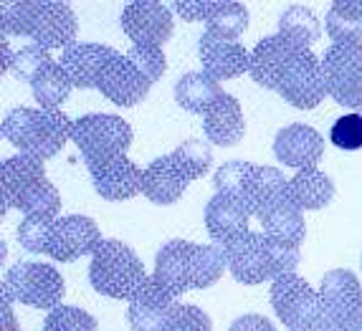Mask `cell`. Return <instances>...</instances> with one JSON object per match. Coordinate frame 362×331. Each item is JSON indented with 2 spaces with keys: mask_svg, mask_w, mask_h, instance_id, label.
Wrapping results in <instances>:
<instances>
[{
  "mask_svg": "<svg viewBox=\"0 0 362 331\" xmlns=\"http://www.w3.org/2000/svg\"><path fill=\"white\" fill-rule=\"evenodd\" d=\"M145 281V263L127 243L115 238L99 243L89 263V283L97 294L117 301H129Z\"/></svg>",
  "mask_w": 362,
  "mask_h": 331,
  "instance_id": "4",
  "label": "cell"
},
{
  "mask_svg": "<svg viewBox=\"0 0 362 331\" xmlns=\"http://www.w3.org/2000/svg\"><path fill=\"white\" fill-rule=\"evenodd\" d=\"M74 121L59 109H11L3 119V137L21 155H30L46 162L56 157L71 139Z\"/></svg>",
  "mask_w": 362,
  "mask_h": 331,
  "instance_id": "3",
  "label": "cell"
},
{
  "mask_svg": "<svg viewBox=\"0 0 362 331\" xmlns=\"http://www.w3.org/2000/svg\"><path fill=\"white\" fill-rule=\"evenodd\" d=\"M198 54L203 71L216 78L218 84L238 78L251 66V51L243 49L238 41H223V38L213 36L208 30L198 41Z\"/></svg>",
  "mask_w": 362,
  "mask_h": 331,
  "instance_id": "19",
  "label": "cell"
},
{
  "mask_svg": "<svg viewBox=\"0 0 362 331\" xmlns=\"http://www.w3.org/2000/svg\"><path fill=\"white\" fill-rule=\"evenodd\" d=\"M0 51H3V71H11V61H13V54L16 51L11 49V38H3V43H0Z\"/></svg>",
  "mask_w": 362,
  "mask_h": 331,
  "instance_id": "46",
  "label": "cell"
},
{
  "mask_svg": "<svg viewBox=\"0 0 362 331\" xmlns=\"http://www.w3.org/2000/svg\"><path fill=\"white\" fill-rule=\"evenodd\" d=\"M248 205H251V212L256 217H261L264 212L274 210L276 205L289 203V177L281 172L279 167L272 164H261L254 169V177H251V185H248Z\"/></svg>",
  "mask_w": 362,
  "mask_h": 331,
  "instance_id": "25",
  "label": "cell"
},
{
  "mask_svg": "<svg viewBox=\"0 0 362 331\" xmlns=\"http://www.w3.org/2000/svg\"><path fill=\"white\" fill-rule=\"evenodd\" d=\"M51 61H54V56H51L49 49H43V46H38V43H25V46L16 49L13 61H11V71L8 73H13L18 81L33 84V78L49 66Z\"/></svg>",
  "mask_w": 362,
  "mask_h": 331,
  "instance_id": "36",
  "label": "cell"
},
{
  "mask_svg": "<svg viewBox=\"0 0 362 331\" xmlns=\"http://www.w3.org/2000/svg\"><path fill=\"white\" fill-rule=\"evenodd\" d=\"M71 89L74 84L69 81L66 71L61 68L59 61H51L30 84V94H33V99H36V104L41 109H59L69 99Z\"/></svg>",
  "mask_w": 362,
  "mask_h": 331,
  "instance_id": "31",
  "label": "cell"
},
{
  "mask_svg": "<svg viewBox=\"0 0 362 331\" xmlns=\"http://www.w3.org/2000/svg\"><path fill=\"white\" fill-rule=\"evenodd\" d=\"M269 301H272V308L279 316V321L289 331L325 319L320 291H314L299 273H289V276L272 281Z\"/></svg>",
  "mask_w": 362,
  "mask_h": 331,
  "instance_id": "9",
  "label": "cell"
},
{
  "mask_svg": "<svg viewBox=\"0 0 362 331\" xmlns=\"http://www.w3.org/2000/svg\"><path fill=\"white\" fill-rule=\"evenodd\" d=\"M152 81L127 59V54H117L104 68L97 91L117 107H137L150 94Z\"/></svg>",
  "mask_w": 362,
  "mask_h": 331,
  "instance_id": "14",
  "label": "cell"
},
{
  "mask_svg": "<svg viewBox=\"0 0 362 331\" xmlns=\"http://www.w3.org/2000/svg\"><path fill=\"white\" fill-rule=\"evenodd\" d=\"M289 195L296 207H302V210H320V207H327V205L332 203L334 182L320 167L299 169L289 180Z\"/></svg>",
  "mask_w": 362,
  "mask_h": 331,
  "instance_id": "26",
  "label": "cell"
},
{
  "mask_svg": "<svg viewBox=\"0 0 362 331\" xmlns=\"http://www.w3.org/2000/svg\"><path fill=\"white\" fill-rule=\"evenodd\" d=\"M332 43H362V0H337L325 18Z\"/></svg>",
  "mask_w": 362,
  "mask_h": 331,
  "instance_id": "29",
  "label": "cell"
},
{
  "mask_svg": "<svg viewBox=\"0 0 362 331\" xmlns=\"http://www.w3.org/2000/svg\"><path fill=\"white\" fill-rule=\"evenodd\" d=\"M115 56L117 51L104 43H74L61 51L59 64L76 89H97L104 68Z\"/></svg>",
  "mask_w": 362,
  "mask_h": 331,
  "instance_id": "20",
  "label": "cell"
},
{
  "mask_svg": "<svg viewBox=\"0 0 362 331\" xmlns=\"http://www.w3.org/2000/svg\"><path fill=\"white\" fill-rule=\"evenodd\" d=\"M347 331H362V326H355V329H347Z\"/></svg>",
  "mask_w": 362,
  "mask_h": 331,
  "instance_id": "48",
  "label": "cell"
},
{
  "mask_svg": "<svg viewBox=\"0 0 362 331\" xmlns=\"http://www.w3.org/2000/svg\"><path fill=\"white\" fill-rule=\"evenodd\" d=\"M168 331H213V321L203 308L193 303H175Z\"/></svg>",
  "mask_w": 362,
  "mask_h": 331,
  "instance_id": "42",
  "label": "cell"
},
{
  "mask_svg": "<svg viewBox=\"0 0 362 331\" xmlns=\"http://www.w3.org/2000/svg\"><path fill=\"white\" fill-rule=\"evenodd\" d=\"M327 97L362 112V43H332L322 56Z\"/></svg>",
  "mask_w": 362,
  "mask_h": 331,
  "instance_id": "7",
  "label": "cell"
},
{
  "mask_svg": "<svg viewBox=\"0 0 362 331\" xmlns=\"http://www.w3.org/2000/svg\"><path fill=\"white\" fill-rule=\"evenodd\" d=\"M99 243H102V230L97 220L86 215H64L56 217L46 255H51L56 263H74L84 255H94Z\"/></svg>",
  "mask_w": 362,
  "mask_h": 331,
  "instance_id": "12",
  "label": "cell"
},
{
  "mask_svg": "<svg viewBox=\"0 0 362 331\" xmlns=\"http://www.w3.org/2000/svg\"><path fill=\"white\" fill-rule=\"evenodd\" d=\"M97 319L89 311L78 306H61L51 308L43 319V331H97Z\"/></svg>",
  "mask_w": 362,
  "mask_h": 331,
  "instance_id": "38",
  "label": "cell"
},
{
  "mask_svg": "<svg viewBox=\"0 0 362 331\" xmlns=\"http://www.w3.org/2000/svg\"><path fill=\"white\" fill-rule=\"evenodd\" d=\"M261 223V233L272 235L276 241L289 243V246H299L304 243V233H307V225H304V215L302 207H296L294 200L289 203L276 205L274 210L264 212L259 217Z\"/></svg>",
  "mask_w": 362,
  "mask_h": 331,
  "instance_id": "28",
  "label": "cell"
},
{
  "mask_svg": "<svg viewBox=\"0 0 362 331\" xmlns=\"http://www.w3.org/2000/svg\"><path fill=\"white\" fill-rule=\"evenodd\" d=\"M221 94H226V91L206 71H187L185 76L177 78L175 84L177 107H182L185 112H193V114H206L208 109L221 99Z\"/></svg>",
  "mask_w": 362,
  "mask_h": 331,
  "instance_id": "27",
  "label": "cell"
},
{
  "mask_svg": "<svg viewBox=\"0 0 362 331\" xmlns=\"http://www.w3.org/2000/svg\"><path fill=\"white\" fill-rule=\"evenodd\" d=\"M170 8L187 23H208L218 3L216 0H175Z\"/></svg>",
  "mask_w": 362,
  "mask_h": 331,
  "instance_id": "43",
  "label": "cell"
},
{
  "mask_svg": "<svg viewBox=\"0 0 362 331\" xmlns=\"http://www.w3.org/2000/svg\"><path fill=\"white\" fill-rule=\"evenodd\" d=\"M122 30L127 33L132 46H150V49H163L173 38L175 20H173V8L160 3V0H134L127 3L122 11Z\"/></svg>",
  "mask_w": 362,
  "mask_h": 331,
  "instance_id": "11",
  "label": "cell"
},
{
  "mask_svg": "<svg viewBox=\"0 0 362 331\" xmlns=\"http://www.w3.org/2000/svg\"><path fill=\"white\" fill-rule=\"evenodd\" d=\"M274 155L284 167L309 169L317 167L325 155V139L309 124H289L274 137Z\"/></svg>",
  "mask_w": 362,
  "mask_h": 331,
  "instance_id": "16",
  "label": "cell"
},
{
  "mask_svg": "<svg viewBox=\"0 0 362 331\" xmlns=\"http://www.w3.org/2000/svg\"><path fill=\"white\" fill-rule=\"evenodd\" d=\"M127 59L132 61L139 71L150 78L152 84L160 81L168 71V59H165L163 49H150V46H132L127 51Z\"/></svg>",
  "mask_w": 362,
  "mask_h": 331,
  "instance_id": "41",
  "label": "cell"
},
{
  "mask_svg": "<svg viewBox=\"0 0 362 331\" xmlns=\"http://www.w3.org/2000/svg\"><path fill=\"white\" fill-rule=\"evenodd\" d=\"M256 164L246 162V160H228L218 167V172L213 175V185H216L218 195H226V198H248V185H251V177H254ZM248 203V200H246Z\"/></svg>",
  "mask_w": 362,
  "mask_h": 331,
  "instance_id": "35",
  "label": "cell"
},
{
  "mask_svg": "<svg viewBox=\"0 0 362 331\" xmlns=\"http://www.w3.org/2000/svg\"><path fill=\"white\" fill-rule=\"evenodd\" d=\"M228 271L243 286H259L264 281H276L296 271L302 260L299 246H289L266 233L248 230L238 241L223 246Z\"/></svg>",
  "mask_w": 362,
  "mask_h": 331,
  "instance_id": "2",
  "label": "cell"
},
{
  "mask_svg": "<svg viewBox=\"0 0 362 331\" xmlns=\"http://www.w3.org/2000/svg\"><path fill=\"white\" fill-rule=\"evenodd\" d=\"M86 167L97 195L109 203H122L142 193V169L127 155L112 157L107 162L86 164Z\"/></svg>",
  "mask_w": 362,
  "mask_h": 331,
  "instance_id": "15",
  "label": "cell"
},
{
  "mask_svg": "<svg viewBox=\"0 0 362 331\" xmlns=\"http://www.w3.org/2000/svg\"><path fill=\"white\" fill-rule=\"evenodd\" d=\"M248 28V11L243 3L233 0H218V8L213 11L211 20L206 23V30L223 41H238L243 30Z\"/></svg>",
  "mask_w": 362,
  "mask_h": 331,
  "instance_id": "32",
  "label": "cell"
},
{
  "mask_svg": "<svg viewBox=\"0 0 362 331\" xmlns=\"http://www.w3.org/2000/svg\"><path fill=\"white\" fill-rule=\"evenodd\" d=\"M329 142L342 152L362 150V112H347L329 129Z\"/></svg>",
  "mask_w": 362,
  "mask_h": 331,
  "instance_id": "40",
  "label": "cell"
},
{
  "mask_svg": "<svg viewBox=\"0 0 362 331\" xmlns=\"http://www.w3.org/2000/svg\"><path fill=\"white\" fill-rule=\"evenodd\" d=\"M132 127L117 114H84L74 121L71 139L86 164L107 162L119 157L132 145Z\"/></svg>",
  "mask_w": 362,
  "mask_h": 331,
  "instance_id": "6",
  "label": "cell"
},
{
  "mask_svg": "<svg viewBox=\"0 0 362 331\" xmlns=\"http://www.w3.org/2000/svg\"><path fill=\"white\" fill-rule=\"evenodd\" d=\"M228 331H276V326H274V321L266 319V316L246 313V316H238V319L230 324Z\"/></svg>",
  "mask_w": 362,
  "mask_h": 331,
  "instance_id": "44",
  "label": "cell"
},
{
  "mask_svg": "<svg viewBox=\"0 0 362 331\" xmlns=\"http://www.w3.org/2000/svg\"><path fill=\"white\" fill-rule=\"evenodd\" d=\"M0 30L3 38H30L49 51H66L76 43L78 20L61 0H6L0 3Z\"/></svg>",
  "mask_w": 362,
  "mask_h": 331,
  "instance_id": "1",
  "label": "cell"
},
{
  "mask_svg": "<svg viewBox=\"0 0 362 331\" xmlns=\"http://www.w3.org/2000/svg\"><path fill=\"white\" fill-rule=\"evenodd\" d=\"M279 97L284 99L286 104L296 109H317L327 97L325 86V71H322L320 56L314 54L312 49H299L289 59L286 68L281 71L274 89Z\"/></svg>",
  "mask_w": 362,
  "mask_h": 331,
  "instance_id": "8",
  "label": "cell"
},
{
  "mask_svg": "<svg viewBox=\"0 0 362 331\" xmlns=\"http://www.w3.org/2000/svg\"><path fill=\"white\" fill-rule=\"evenodd\" d=\"M193 260H195V243L190 241H168L155 255V278L170 294L180 296L185 291H193Z\"/></svg>",
  "mask_w": 362,
  "mask_h": 331,
  "instance_id": "17",
  "label": "cell"
},
{
  "mask_svg": "<svg viewBox=\"0 0 362 331\" xmlns=\"http://www.w3.org/2000/svg\"><path fill=\"white\" fill-rule=\"evenodd\" d=\"M177 157V162L185 167V172L190 175V180H200L203 175H208L213 167V152L211 145L203 139H185L182 145H177V150L173 152Z\"/></svg>",
  "mask_w": 362,
  "mask_h": 331,
  "instance_id": "39",
  "label": "cell"
},
{
  "mask_svg": "<svg viewBox=\"0 0 362 331\" xmlns=\"http://www.w3.org/2000/svg\"><path fill=\"white\" fill-rule=\"evenodd\" d=\"M54 223H56V217L25 215L18 225V243L28 253L46 255L49 253L51 233H54Z\"/></svg>",
  "mask_w": 362,
  "mask_h": 331,
  "instance_id": "37",
  "label": "cell"
},
{
  "mask_svg": "<svg viewBox=\"0 0 362 331\" xmlns=\"http://www.w3.org/2000/svg\"><path fill=\"white\" fill-rule=\"evenodd\" d=\"M177 299L163 289L152 276L137 289V294L129 299L127 321L132 331H168L170 316L175 308Z\"/></svg>",
  "mask_w": 362,
  "mask_h": 331,
  "instance_id": "13",
  "label": "cell"
},
{
  "mask_svg": "<svg viewBox=\"0 0 362 331\" xmlns=\"http://www.w3.org/2000/svg\"><path fill=\"white\" fill-rule=\"evenodd\" d=\"M320 299L325 319L334 331H347L362 326V283L347 268H334L325 273L320 283Z\"/></svg>",
  "mask_w": 362,
  "mask_h": 331,
  "instance_id": "10",
  "label": "cell"
},
{
  "mask_svg": "<svg viewBox=\"0 0 362 331\" xmlns=\"http://www.w3.org/2000/svg\"><path fill=\"white\" fill-rule=\"evenodd\" d=\"M322 23L314 16L312 8L307 6H289L281 16H279V36H284L286 41L302 46V49H312L314 43L320 41Z\"/></svg>",
  "mask_w": 362,
  "mask_h": 331,
  "instance_id": "30",
  "label": "cell"
},
{
  "mask_svg": "<svg viewBox=\"0 0 362 331\" xmlns=\"http://www.w3.org/2000/svg\"><path fill=\"white\" fill-rule=\"evenodd\" d=\"M11 303H13L11 299L3 294V331H21L18 319H16V313H13Z\"/></svg>",
  "mask_w": 362,
  "mask_h": 331,
  "instance_id": "45",
  "label": "cell"
},
{
  "mask_svg": "<svg viewBox=\"0 0 362 331\" xmlns=\"http://www.w3.org/2000/svg\"><path fill=\"white\" fill-rule=\"evenodd\" d=\"M3 294L11 301H18L23 306L51 308L61 306V299L66 294L64 276L56 271V265L38 263V260H18L3 276Z\"/></svg>",
  "mask_w": 362,
  "mask_h": 331,
  "instance_id": "5",
  "label": "cell"
},
{
  "mask_svg": "<svg viewBox=\"0 0 362 331\" xmlns=\"http://www.w3.org/2000/svg\"><path fill=\"white\" fill-rule=\"evenodd\" d=\"M46 177V167L41 160L30 155H13L8 160H3L0 167V210L6 215L8 210H13V205L21 195L28 190L30 185H36L38 180Z\"/></svg>",
  "mask_w": 362,
  "mask_h": 331,
  "instance_id": "24",
  "label": "cell"
},
{
  "mask_svg": "<svg viewBox=\"0 0 362 331\" xmlns=\"http://www.w3.org/2000/svg\"><path fill=\"white\" fill-rule=\"evenodd\" d=\"M228 271L226 251L221 246H203L195 243V260H193V289H211L213 283L221 281V276Z\"/></svg>",
  "mask_w": 362,
  "mask_h": 331,
  "instance_id": "34",
  "label": "cell"
},
{
  "mask_svg": "<svg viewBox=\"0 0 362 331\" xmlns=\"http://www.w3.org/2000/svg\"><path fill=\"white\" fill-rule=\"evenodd\" d=\"M190 175L185 172L177 157L170 152L152 160L145 169H142V195L155 205H173L185 195L187 185H190Z\"/></svg>",
  "mask_w": 362,
  "mask_h": 331,
  "instance_id": "18",
  "label": "cell"
},
{
  "mask_svg": "<svg viewBox=\"0 0 362 331\" xmlns=\"http://www.w3.org/2000/svg\"><path fill=\"white\" fill-rule=\"evenodd\" d=\"M203 132L216 147H233L241 142L246 134V119L233 94H221V99L203 114Z\"/></svg>",
  "mask_w": 362,
  "mask_h": 331,
  "instance_id": "23",
  "label": "cell"
},
{
  "mask_svg": "<svg viewBox=\"0 0 362 331\" xmlns=\"http://www.w3.org/2000/svg\"><path fill=\"white\" fill-rule=\"evenodd\" d=\"M13 210L25 212V215H43V217H56V212L61 210V195L56 190V185L43 177L36 185H30L18 200L13 205Z\"/></svg>",
  "mask_w": 362,
  "mask_h": 331,
  "instance_id": "33",
  "label": "cell"
},
{
  "mask_svg": "<svg viewBox=\"0 0 362 331\" xmlns=\"http://www.w3.org/2000/svg\"><path fill=\"white\" fill-rule=\"evenodd\" d=\"M302 46L286 41L284 36H266L256 43V49L251 51V66H248V73L254 78L256 84L264 86V89L274 91L276 89V81L281 76V71L286 68L289 59L296 54Z\"/></svg>",
  "mask_w": 362,
  "mask_h": 331,
  "instance_id": "22",
  "label": "cell"
},
{
  "mask_svg": "<svg viewBox=\"0 0 362 331\" xmlns=\"http://www.w3.org/2000/svg\"><path fill=\"white\" fill-rule=\"evenodd\" d=\"M251 215L254 212H251V205L246 200L226 198V195L211 198V203L206 205V228L211 241L221 248L238 241L241 235L248 233Z\"/></svg>",
  "mask_w": 362,
  "mask_h": 331,
  "instance_id": "21",
  "label": "cell"
},
{
  "mask_svg": "<svg viewBox=\"0 0 362 331\" xmlns=\"http://www.w3.org/2000/svg\"><path fill=\"white\" fill-rule=\"evenodd\" d=\"M291 331H334V326L329 324L327 319H320V321H314V324H309V326H302V329H291Z\"/></svg>",
  "mask_w": 362,
  "mask_h": 331,
  "instance_id": "47",
  "label": "cell"
}]
</instances>
